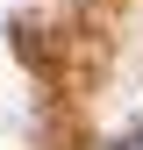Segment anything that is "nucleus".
<instances>
[{
	"label": "nucleus",
	"instance_id": "nucleus-1",
	"mask_svg": "<svg viewBox=\"0 0 143 150\" xmlns=\"http://www.w3.org/2000/svg\"><path fill=\"white\" fill-rule=\"evenodd\" d=\"M107 150H143V129H129V136H115Z\"/></svg>",
	"mask_w": 143,
	"mask_h": 150
}]
</instances>
